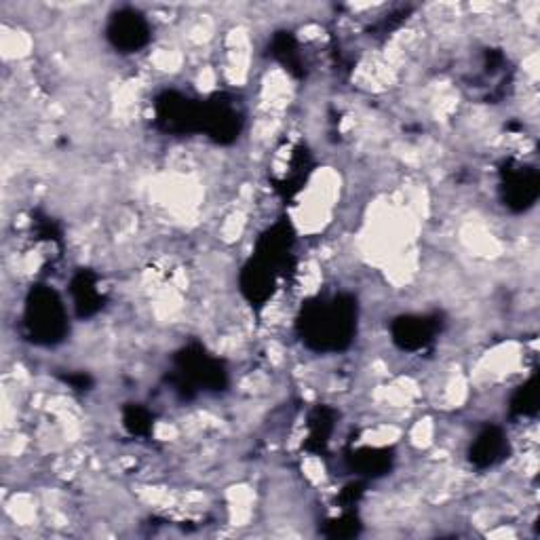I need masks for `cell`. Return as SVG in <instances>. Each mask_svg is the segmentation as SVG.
<instances>
[{
	"instance_id": "obj_9",
	"label": "cell",
	"mask_w": 540,
	"mask_h": 540,
	"mask_svg": "<svg viewBox=\"0 0 540 540\" xmlns=\"http://www.w3.org/2000/svg\"><path fill=\"white\" fill-rule=\"evenodd\" d=\"M509 454V441L498 427H486L481 431L471 448V462L479 469L498 465Z\"/></svg>"
},
{
	"instance_id": "obj_14",
	"label": "cell",
	"mask_w": 540,
	"mask_h": 540,
	"mask_svg": "<svg viewBox=\"0 0 540 540\" xmlns=\"http://www.w3.org/2000/svg\"><path fill=\"white\" fill-rule=\"evenodd\" d=\"M125 427L133 435H146L152 429V416L148 410L131 405L125 410Z\"/></svg>"
},
{
	"instance_id": "obj_1",
	"label": "cell",
	"mask_w": 540,
	"mask_h": 540,
	"mask_svg": "<svg viewBox=\"0 0 540 540\" xmlns=\"http://www.w3.org/2000/svg\"><path fill=\"white\" fill-rule=\"evenodd\" d=\"M357 306L349 296L319 300L306 306L300 319L302 340L315 351H340L349 346L357 325Z\"/></svg>"
},
{
	"instance_id": "obj_6",
	"label": "cell",
	"mask_w": 540,
	"mask_h": 540,
	"mask_svg": "<svg viewBox=\"0 0 540 540\" xmlns=\"http://www.w3.org/2000/svg\"><path fill=\"white\" fill-rule=\"evenodd\" d=\"M437 330L433 317H401L393 323V340L403 351H420L435 340Z\"/></svg>"
},
{
	"instance_id": "obj_4",
	"label": "cell",
	"mask_w": 540,
	"mask_h": 540,
	"mask_svg": "<svg viewBox=\"0 0 540 540\" xmlns=\"http://www.w3.org/2000/svg\"><path fill=\"white\" fill-rule=\"evenodd\" d=\"M180 372L184 380L199 387L218 391L224 387L226 372L218 359H211L201 346H188V349L178 357Z\"/></svg>"
},
{
	"instance_id": "obj_12",
	"label": "cell",
	"mask_w": 540,
	"mask_h": 540,
	"mask_svg": "<svg viewBox=\"0 0 540 540\" xmlns=\"http://www.w3.org/2000/svg\"><path fill=\"white\" fill-rule=\"evenodd\" d=\"M511 410L519 416H532L538 410V389L536 378L528 380L524 387H519L511 399Z\"/></svg>"
},
{
	"instance_id": "obj_8",
	"label": "cell",
	"mask_w": 540,
	"mask_h": 540,
	"mask_svg": "<svg viewBox=\"0 0 540 540\" xmlns=\"http://www.w3.org/2000/svg\"><path fill=\"white\" fill-rule=\"evenodd\" d=\"M203 129L218 142H230L237 138L241 119L235 106L228 102H214L203 108Z\"/></svg>"
},
{
	"instance_id": "obj_10",
	"label": "cell",
	"mask_w": 540,
	"mask_h": 540,
	"mask_svg": "<svg viewBox=\"0 0 540 540\" xmlns=\"http://www.w3.org/2000/svg\"><path fill=\"white\" fill-rule=\"evenodd\" d=\"M72 294L76 308H79L81 315H93L102 306V294L98 292V285H95V277L89 273L76 275L72 281Z\"/></svg>"
},
{
	"instance_id": "obj_7",
	"label": "cell",
	"mask_w": 540,
	"mask_h": 540,
	"mask_svg": "<svg viewBox=\"0 0 540 540\" xmlns=\"http://www.w3.org/2000/svg\"><path fill=\"white\" fill-rule=\"evenodd\" d=\"M540 178L530 167H515L505 178V203L515 211H526L538 199Z\"/></svg>"
},
{
	"instance_id": "obj_5",
	"label": "cell",
	"mask_w": 540,
	"mask_h": 540,
	"mask_svg": "<svg viewBox=\"0 0 540 540\" xmlns=\"http://www.w3.org/2000/svg\"><path fill=\"white\" fill-rule=\"evenodd\" d=\"M159 121L169 131H195L203 129V108L188 102L182 95L167 93L159 100Z\"/></svg>"
},
{
	"instance_id": "obj_2",
	"label": "cell",
	"mask_w": 540,
	"mask_h": 540,
	"mask_svg": "<svg viewBox=\"0 0 540 540\" xmlns=\"http://www.w3.org/2000/svg\"><path fill=\"white\" fill-rule=\"evenodd\" d=\"M26 327L32 340L43 344L60 342L68 330L66 308L53 289L36 287L26 306Z\"/></svg>"
},
{
	"instance_id": "obj_3",
	"label": "cell",
	"mask_w": 540,
	"mask_h": 540,
	"mask_svg": "<svg viewBox=\"0 0 540 540\" xmlns=\"http://www.w3.org/2000/svg\"><path fill=\"white\" fill-rule=\"evenodd\" d=\"M106 36L108 41L123 53H133L148 45L150 26L140 11L121 9L110 17Z\"/></svg>"
},
{
	"instance_id": "obj_13",
	"label": "cell",
	"mask_w": 540,
	"mask_h": 540,
	"mask_svg": "<svg viewBox=\"0 0 540 540\" xmlns=\"http://www.w3.org/2000/svg\"><path fill=\"white\" fill-rule=\"evenodd\" d=\"M273 55L277 60L287 66L289 70H294L300 66V53H298V45L294 41V36L289 32H281L279 36H275L273 41Z\"/></svg>"
},
{
	"instance_id": "obj_11",
	"label": "cell",
	"mask_w": 540,
	"mask_h": 540,
	"mask_svg": "<svg viewBox=\"0 0 540 540\" xmlns=\"http://www.w3.org/2000/svg\"><path fill=\"white\" fill-rule=\"evenodd\" d=\"M353 467L363 475H380L391 467V454L387 450H361L353 456Z\"/></svg>"
}]
</instances>
